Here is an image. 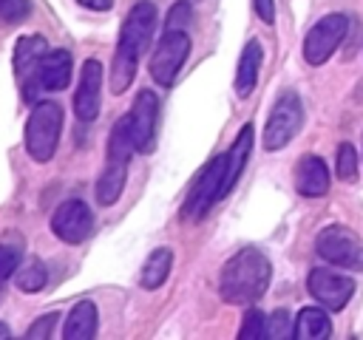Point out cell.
<instances>
[{
	"label": "cell",
	"instance_id": "6da1fadb",
	"mask_svg": "<svg viewBox=\"0 0 363 340\" xmlns=\"http://www.w3.org/2000/svg\"><path fill=\"white\" fill-rule=\"evenodd\" d=\"M153 28H156V6L142 0L136 3L125 23H122V31H119V45H116V54H113V68H111V91L113 94H125L136 76V65H139V57L145 54L150 37H153Z\"/></svg>",
	"mask_w": 363,
	"mask_h": 340
},
{
	"label": "cell",
	"instance_id": "7a4b0ae2",
	"mask_svg": "<svg viewBox=\"0 0 363 340\" xmlns=\"http://www.w3.org/2000/svg\"><path fill=\"white\" fill-rule=\"evenodd\" d=\"M272 278V264L261 249H238L221 269V280H218V292L227 303L235 306H247L255 303Z\"/></svg>",
	"mask_w": 363,
	"mask_h": 340
},
{
	"label": "cell",
	"instance_id": "3957f363",
	"mask_svg": "<svg viewBox=\"0 0 363 340\" xmlns=\"http://www.w3.org/2000/svg\"><path fill=\"white\" fill-rule=\"evenodd\" d=\"M133 136H130V125H128V116H122L113 128H111V136H108V162H105V170L96 181V201L102 207H111L119 196H122V187H125V178H128V162L133 156Z\"/></svg>",
	"mask_w": 363,
	"mask_h": 340
},
{
	"label": "cell",
	"instance_id": "277c9868",
	"mask_svg": "<svg viewBox=\"0 0 363 340\" xmlns=\"http://www.w3.org/2000/svg\"><path fill=\"white\" fill-rule=\"evenodd\" d=\"M62 130V108L57 102H37L26 122V150L34 162H48Z\"/></svg>",
	"mask_w": 363,
	"mask_h": 340
},
{
	"label": "cell",
	"instance_id": "5b68a950",
	"mask_svg": "<svg viewBox=\"0 0 363 340\" xmlns=\"http://www.w3.org/2000/svg\"><path fill=\"white\" fill-rule=\"evenodd\" d=\"M315 249L323 261L335 264V266H343V269H357L363 272V241L340 227V224H332V227H323L315 238Z\"/></svg>",
	"mask_w": 363,
	"mask_h": 340
},
{
	"label": "cell",
	"instance_id": "8992f818",
	"mask_svg": "<svg viewBox=\"0 0 363 340\" xmlns=\"http://www.w3.org/2000/svg\"><path fill=\"white\" fill-rule=\"evenodd\" d=\"M303 122V108L295 91H284L278 102L272 105V113L264 128V147L267 150H281L292 142V136L301 130Z\"/></svg>",
	"mask_w": 363,
	"mask_h": 340
},
{
	"label": "cell",
	"instance_id": "52a82bcc",
	"mask_svg": "<svg viewBox=\"0 0 363 340\" xmlns=\"http://www.w3.org/2000/svg\"><path fill=\"white\" fill-rule=\"evenodd\" d=\"M224 173H227V153L216 156L193 181L187 201H184V215L187 218H201L221 196H224Z\"/></svg>",
	"mask_w": 363,
	"mask_h": 340
},
{
	"label": "cell",
	"instance_id": "ba28073f",
	"mask_svg": "<svg viewBox=\"0 0 363 340\" xmlns=\"http://www.w3.org/2000/svg\"><path fill=\"white\" fill-rule=\"evenodd\" d=\"M349 31V20L343 14H326L320 17L309 31H306V40H303V60L309 65H323L335 51L337 45L343 42Z\"/></svg>",
	"mask_w": 363,
	"mask_h": 340
},
{
	"label": "cell",
	"instance_id": "9c48e42d",
	"mask_svg": "<svg viewBox=\"0 0 363 340\" xmlns=\"http://www.w3.org/2000/svg\"><path fill=\"white\" fill-rule=\"evenodd\" d=\"M190 54V37L176 28V31H164V37L159 40L153 57H150V76L159 82V85H173L184 60Z\"/></svg>",
	"mask_w": 363,
	"mask_h": 340
},
{
	"label": "cell",
	"instance_id": "30bf717a",
	"mask_svg": "<svg viewBox=\"0 0 363 340\" xmlns=\"http://www.w3.org/2000/svg\"><path fill=\"white\" fill-rule=\"evenodd\" d=\"M48 42L37 34L31 37H20L17 45H14V74H17V82H20V91L26 96V102H34L37 94H40V85H37V71H40V62L45 57V48Z\"/></svg>",
	"mask_w": 363,
	"mask_h": 340
},
{
	"label": "cell",
	"instance_id": "8fae6325",
	"mask_svg": "<svg viewBox=\"0 0 363 340\" xmlns=\"http://www.w3.org/2000/svg\"><path fill=\"white\" fill-rule=\"evenodd\" d=\"M156 122H159V99L153 91H139L130 113H128V125H130V136H133V147L139 153H150L156 144Z\"/></svg>",
	"mask_w": 363,
	"mask_h": 340
},
{
	"label": "cell",
	"instance_id": "7c38bea8",
	"mask_svg": "<svg viewBox=\"0 0 363 340\" xmlns=\"http://www.w3.org/2000/svg\"><path fill=\"white\" fill-rule=\"evenodd\" d=\"M51 230L60 241L65 244H82L91 230H94V215H91V207L79 198H71V201H62L54 215H51Z\"/></svg>",
	"mask_w": 363,
	"mask_h": 340
},
{
	"label": "cell",
	"instance_id": "4fadbf2b",
	"mask_svg": "<svg viewBox=\"0 0 363 340\" xmlns=\"http://www.w3.org/2000/svg\"><path fill=\"white\" fill-rule=\"evenodd\" d=\"M312 298L318 303H323L329 312H340L352 295H354V283L352 278H343V275H335L329 269H312L309 272V280H306Z\"/></svg>",
	"mask_w": 363,
	"mask_h": 340
},
{
	"label": "cell",
	"instance_id": "5bb4252c",
	"mask_svg": "<svg viewBox=\"0 0 363 340\" xmlns=\"http://www.w3.org/2000/svg\"><path fill=\"white\" fill-rule=\"evenodd\" d=\"M102 105V65L96 60H85L79 88L74 94V113L79 122H94Z\"/></svg>",
	"mask_w": 363,
	"mask_h": 340
},
{
	"label": "cell",
	"instance_id": "9a60e30c",
	"mask_svg": "<svg viewBox=\"0 0 363 340\" xmlns=\"http://www.w3.org/2000/svg\"><path fill=\"white\" fill-rule=\"evenodd\" d=\"M295 190L306 198H318L329 190V170L318 156H301L295 164Z\"/></svg>",
	"mask_w": 363,
	"mask_h": 340
},
{
	"label": "cell",
	"instance_id": "2e32d148",
	"mask_svg": "<svg viewBox=\"0 0 363 340\" xmlns=\"http://www.w3.org/2000/svg\"><path fill=\"white\" fill-rule=\"evenodd\" d=\"M71 79V54L65 48L45 51L40 71H37V85L40 91H62Z\"/></svg>",
	"mask_w": 363,
	"mask_h": 340
},
{
	"label": "cell",
	"instance_id": "e0dca14e",
	"mask_svg": "<svg viewBox=\"0 0 363 340\" xmlns=\"http://www.w3.org/2000/svg\"><path fill=\"white\" fill-rule=\"evenodd\" d=\"M261 42L258 40H250L238 57V68H235V94L238 96H250L255 82H258V68H261Z\"/></svg>",
	"mask_w": 363,
	"mask_h": 340
},
{
	"label": "cell",
	"instance_id": "ac0fdd59",
	"mask_svg": "<svg viewBox=\"0 0 363 340\" xmlns=\"http://www.w3.org/2000/svg\"><path fill=\"white\" fill-rule=\"evenodd\" d=\"M96 334V306L91 300H79L62 326V337L65 340H91Z\"/></svg>",
	"mask_w": 363,
	"mask_h": 340
},
{
	"label": "cell",
	"instance_id": "d6986e66",
	"mask_svg": "<svg viewBox=\"0 0 363 340\" xmlns=\"http://www.w3.org/2000/svg\"><path fill=\"white\" fill-rule=\"evenodd\" d=\"M250 150H252V125H244L238 130V139L233 142L230 153H227V173H224V196L233 190V184L238 181L247 159H250Z\"/></svg>",
	"mask_w": 363,
	"mask_h": 340
},
{
	"label": "cell",
	"instance_id": "ffe728a7",
	"mask_svg": "<svg viewBox=\"0 0 363 340\" xmlns=\"http://www.w3.org/2000/svg\"><path fill=\"white\" fill-rule=\"evenodd\" d=\"M329 334H332V323H329L323 309L306 306L298 312V317H295V337L298 340H320Z\"/></svg>",
	"mask_w": 363,
	"mask_h": 340
},
{
	"label": "cell",
	"instance_id": "44dd1931",
	"mask_svg": "<svg viewBox=\"0 0 363 340\" xmlns=\"http://www.w3.org/2000/svg\"><path fill=\"white\" fill-rule=\"evenodd\" d=\"M170 264H173V252H170L167 246L153 249V252L147 255L145 266H142V275H139L142 286H145V289H159V286L167 280V275H170Z\"/></svg>",
	"mask_w": 363,
	"mask_h": 340
},
{
	"label": "cell",
	"instance_id": "7402d4cb",
	"mask_svg": "<svg viewBox=\"0 0 363 340\" xmlns=\"http://www.w3.org/2000/svg\"><path fill=\"white\" fill-rule=\"evenodd\" d=\"M14 278H17V289H20V292H37V289L45 286L48 272H45V264H43V261L31 258V261H26V264L14 272Z\"/></svg>",
	"mask_w": 363,
	"mask_h": 340
},
{
	"label": "cell",
	"instance_id": "603a6c76",
	"mask_svg": "<svg viewBox=\"0 0 363 340\" xmlns=\"http://www.w3.org/2000/svg\"><path fill=\"white\" fill-rule=\"evenodd\" d=\"M289 334H295V323H292L289 312H286V309L272 312V314L267 317V337L284 340V337H289Z\"/></svg>",
	"mask_w": 363,
	"mask_h": 340
},
{
	"label": "cell",
	"instance_id": "cb8c5ba5",
	"mask_svg": "<svg viewBox=\"0 0 363 340\" xmlns=\"http://www.w3.org/2000/svg\"><path fill=\"white\" fill-rule=\"evenodd\" d=\"M238 337L241 340H258V337H267V317L258 312V309H250L244 314V323L238 329Z\"/></svg>",
	"mask_w": 363,
	"mask_h": 340
},
{
	"label": "cell",
	"instance_id": "d4e9b609",
	"mask_svg": "<svg viewBox=\"0 0 363 340\" xmlns=\"http://www.w3.org/2000/svg\"><path fill=\"white\" fill-rule=\"evenodd\" d=\"M31 14V0H0V20L3 23H20Z\"/></svg>",
	"mask_w": 363,
	"mask_h": 340
},
{
	"label": "cell",
	"instance_id": "484cf974",
	"mask_svg": "<svg viewBox=\"0 0 363 340\" xmlns=\"http://www.w3.org/2000/svg\"><path fill=\"white\" fill-rule=\"evenodd\" d=\"M354 173H357V153L349 142H343L337 147V176L340 178H354Z\"/></svg>",
	"mask_w": 363,
	"mask_h": 340
},
{
	"label": "cell",
	"instance_id": "4316f807",
	"mask_svg": "<svg viewBox=\"0 0 363 340\" xmlns=\"http://www.w3.org/2000/svg\"><path fill=\"white\" fill-rule=\"evenodd\" d=\"M193 20V8H190V3L187 0H179L170 11H167V31H176V28H184L187 23Z\"/></svg>",
	"mask_w": 363,
	"mask_h": 340
},
{
	"label": "cell",
	"instance_id": "83f0119b",
	"mask_svg": "<svg viewBox=\"0 0 363 340\" xmlns=\"http://www.w3.org/2000/svg\"><path fill=\"white\" fill-rule=\"evenodd\" d=\"M17 269H20V249L0 244V280L11 278Z\"/></svg>",
	"mask_w": 363,
	"mask_h": 340
},
{
	"label": "cell",
	"instance_id": "f1b7e54d",
	"mask_svg": "<svg viewBox=\"0 0 363 340\" xmlns=\"http://www.w3.org/2000/svg\"><path fill=\"white\" fill-rule=\"evenodd\" d=\"M54 320H57V314H43L28 332H26V337L28 340H40V337H48L51 334V329H54Z\"/></svg>",
	"mask_w": 363,
	"mask_h": 340
},
{
	"label": "cell",
	"instance_id": "f546056e",
	"mask_svg": "<svg viewBox=\"0 0 363 340\" xmlns=\"http://www.w3.org/2000/svg\"><path fill=\"white\" fill-rule=\"evenodd\" d=\"M252 6H255V14L264 23H272L275 20V3L272 0H252Z\"/></svg>",
	"mask_w": 363,
	"mask_h": 340
},
{
	"label": "cell",
	"instance_id": "4dcf8cb0",
	"mask_svg": "<svg viewBox=\"0 0 363 340\" xmlns=\"http://www.w3.org/2000/svg\"><path fill=\"white\" fill-rule=\"evenodd\" d=\"M77 3L85 8H94V11H108L113 6V0H77Z\"/></svg>",
	"mask_w": 363,
	"mask_h": 340
},
{
	"label": "cell",
	"instance_id": "1f68e13d",
	"mask_svg": "<svg viewBox=\"0 0 363 340\" xmlns=\"http://www.w3.org/2000/svg\"><path fill=\"white\" fill-rule=\"evenodd\" d=\"M9 334H11V332H9V326H3V323H0V337H9Z\"/></svg>",
	"mask_w": 363,
	"mask_h": 340
}]
</instances>
